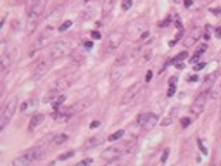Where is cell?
Returning a JSON list of instances; mask_svg holds the SVG:
<instances>
[{
  "instance_id": "cell-40",
  "label": "cell",
  "mask_w": 221,
  "mask_h": 166,
  "mask_svg": "<svg viewBox=\"0 0 221 166\" xmlns=\"http://www.w3.org/2000/svg\"><path fill=\"white\" fill-rule=\"evenodd\" d=\"M150 78H152V71H149V73L145 74V80H147V81H150Z\"/></svg>"
},
{
  "instance_id": "cell-32",
  "label": "cell",
  "mask_w": 221,
  "mask_h": 166,
  "mask_svg": "<svg viewBox=\"0 0 221 166\" xmlns=\"http://www.w3.org/2000/svg\"><path fill=\"white\" fill-rule=\"evenodd\" d=\"M83 47H85V49H92L93 43L90 42V40H83Z\"/></svg>"
},
{
  "instance_id": "cell-3",
  "label": "cell",
  "mask_w": 221,
  "mask_h": 166,
  "mask_svg": "<svg viewBox=\"0 0 221 166\" xmlns=\"http://www.w3.org/2000/svg\"><path fill=\"white\" fill-rule=\"evenodd\" d=\"M16 107H18V97L14 95V97H11V99L5 102V106H4V109H2L0 130H4L7 125H9V121L12 119V116H14V112H16Z\"/></svg>"
},
{
  "instance_id": "cell-20",
  "label": "cell",
  "mask_w": 221,
  "mask_h": 166,
  "mask_svg": "<svg viewBox=\"0 0 221 166\" xmlns=\"http://www.w3.org/2000/svg\"><path fill=\"white\" fill-rule=\"evenodd\" d=\"M211 90V95H213V99H218L221 95V83H216L213 88H209Z\"/></svg>"
},
{
  "instance_id": "cell-12",
  "label": "cell",
  "mask_w": 221,
  "mask_h": 166,
  "mask_svg": "<svg viewBox=\"0 0 221 166\" xmlns=\"http://www.w3.org/2000/svg\"><path fill=\"white\" fill-rule=\"evenodd\" d=\"M119 156H121V150H119V149H116V147L106 149V150L102 152V159H104V161H107V163H110V161H116Z\"/></svg>"
},
{
  "instance_id": "cell-4",
  "label": "cell",
  "mask_w": 221,
  "mask_h": 166,
  "mask_svg": "<svg viewBox=\"0 0 221 166\" xmlns=\"http://www.w3.org/2000/svg\"><path fill=\"white\" fill-rule=\"evenodd\" d=\"M211 95V90L207 92V90H204L201 92L197 97H195V100L192 102V106H190V112L192 114H195V116H199L201 112L204 111V106H206V102H207V97Z\"/></svg>"
},
{
  "instance_id": "cell-22",
  "label": "cell",
  "mask_w": 221,
  "mask_h": 166,
  "mask_svg": "<svg viewBox=\"0 0 221 166\" xmlns=\"http://www.w3.org/2000/svg\"><path fill=\"white\" fill-rule=\"evenodd\" d=\"M74 156V150H68V152H62L59 158H57V161H66V159H69V158H73Z\"/></svg>"
},
{
  "instance_id": "cell-39",
  "label": "cell",
  "mask_w": 221,
  "mask_h": 166,
  "mask_svg": "<svg viewBox=\"0 0 221 166\" xmlns=\"http://www.w3.org/2000/svg\"><path fill=\"white\" fill-rule=\"evenodd\" d=\"M92 163V159H83V161H80V166H85V165H90Z\"/></svg>"
},
{
  "instance_id": "cell-8",
  "label": "cell",
  "mask_w": 221,
  "mask_h": 166,
  "mask_svg": "<svg viewBox=\"0 0 221 166\" xmlns=\"http://www.w3.org/2000/svg\"><path fill=\"white\" fill-rule=\"evenodd\" d=\"M125 73H126V64H114V68L110 71V83L116 85L125 76Z\"/></svg>"
},
{
  "instance_id": "cell-13",
  "label": "cell",
  "mask_w": 221,
  "mask_h": 166,
  "mask_svg": "<svg viewBox=\"0 0 221 166\" xmlns=\"http://www.w3.org/2000/svg\"><path fill=\"white\" fill-rule=\"evenodd\" d=\"M71 59H73L76 64H83V62H85V50H83L81 47L71 50Z\"/></svg>"
},
{
  "instance_id": "cell-1",
  "label": "cell",
  "mask_w": 221,
  "mask_h": 166,
  "mask_svg": "<svg viewBox=\"0 0 221 166\" xmlns=\"http://www.w3.org/2000/svg\"><path fill=\"white\" fill-rule=\"evenodd\" d=\"M43 9H45V0H33L28 11V21H26V30L28 33H33L35 28L38 26L40 19L43 16Z\"/></svg>"
},
{
  "instance_id": "cell-25",
  "label": "cell",
  "mask_w": 221,
  "mask_h": 166,
  "mask_svg": "<svg viewBox=\"0 0 221 166\" xmlns=\"http://www.w3.org/2000/svg\"><path fill=\"white\" fill-rule=\"evenodd\" d=\"M187 52H182V54H178V57H175V59H173V61H171V62H175V64H178V62H180V61H185V59H187Z\"/></svg>"
},
{
  "instance_id": "cell-9",
  "label": "cell",
  "mask_w": 221,
  "mask_h": 166,
  "mask_svg": "<svg viewBox=\"0 0 221 166\" xmlns=\"http://www.w3.org/2000/svg\"><path fill=\"white\" fill-rule=\"evenodd\" d=\"M52 61H54L52 57H49V59H42L37 66H35V76H43V74L49 71V68H50Z\"/></svg>"
},
{
  "instance_id": "cell-28",
  "label": "cell",
  "mask_w": 221,
  "mask_h": 166,
  "mask_svg": "<svg viewBox=\"0 0 221 166\" xmlns=\"http://www.w3.org/2000/svg\"><path fill=\"white\" fill-rule=\"evenodd\" d=\"M131 5H133V2L131 0H123V11H128V9H131Z\"/></svg>"
},
{
  "instance_id": "cell-6",
  "label": "cell",
  "mask_w": 221,
  "mask_h": 166,
  "mask_svg": "<svg viewBox=\"0 0 221 166\" xmlns=\"http://www.w3.org/2000/svg\"><path fill=\"white\" fill-rule=\"evenodd\" d=\"M123 38H125V33H123L121 30H116V31H112V33L109 35V38H107V47H106V52H110V50L118 49V47L121 45Z\"/></svg>"
},
{
  "instance_id": "cell-11",
  "label": "cell",
  "mask_w": 221,
  "mask_h": 166,
  "mask_svg": "<svg viewBox=\"0 0 221 166\" xmlns=\"http://www.w3.org/2000/svg\"><path fill=\"white\" fill-rule=\"evenodd\" d=\"M69 83H71V78H68V76H64V78H59L57 81H54V85L50 87V92H62V90H66L68 87H69Z\"/></svg>"
},
{
  "instance_id": "cell-29",
  "label": "cell",
  "mask_w": 221,
  "mask_h": 166,
  "mask_svg": "<svg viewBox=\"0 0 221 166\" xmlns=\"http://www.w3.org/2000/svg\"><path fill=\"white\" fill-rule=\"evenodd\" d=\"M197 146H199V149H201V152H202L204 156H206V154H209V152H207V149H206V146L202 144V140H197Z\"/></svg>"
},
{
  "instance_id": "cell-46",
  "label": "cell",
  "mask_w": 221,
  "mask_h": 166,
  "mask_svg": "<svg viewBox=\"0 0 221 166\" xmlns=\"http://www.w3.org/2000/svg\"><path fill=\"white\" fill-rule=\"evenodd\" d=\"M80 2H88V0H80Z\"/></svg>"
},
{
  "instance_id": "cell-35",
  "label": "cell",
  "mask_w": 221,
  "mask_h": 166,
  "mask_svg": "<svg viewBox=\"0 0 221 166\" xmlns=\"http://www.w3.org/2000/svg\"><path fill=\"white\" fill-rule=\"evenodd\" d=\"M206 49H207V45H201V47H199V49H197V52H195V54H202V52H206Z\"/></svg>"
},
{
  "instance_id": "cell-23",
  "label": "cell",
  "mask_w": 221,
  "mask_h": 166,
  "mask_svg": "<svg viewBox=\"0 0 221 166\" xmlns=\"http://www.w3.org/2000/svg\"><path fill=\"white\" fill-rule=\"evenodd\" d=\"M112 7H114V2H112V0H106V4H104V16L109 14Z\"/></svg>"
},
{
  "instance_id": "cell-45",
  "label": "cell",
  "mask_w": 221,
  "mask_h": 166,
  "mask_svg": "<svg viewBox=\"0 0 221 166\" xmlns=\"http://www.w3.org/2000/svg\"><path fill=\"white\" fill-rule=\"evenodd\" d=\"M216 37H221V28H218V30H216Z\"/></svg>"
},
{
  "instance_id": "cell-18",
  "label": "cell",
  "mask_w": 221,
  "mask_h": 166,
  "mask_svg": "<svg viewBox=\"0 0 221 166\" xmlns=\"http://www.w3.org/2000/svg\"><path fill=\"white\" fill-rule=\"evenodd\" d=\"M68 133H59V135H55L54 137V144L55 146H61V144H64V142H68Z\"/></svg>"
},
{
  "instance_id": "cell-30",
  "label": "cell",
  "mask_w": 221,
  "mask_h": 166,
  "mask_svg": "<svg viewBox=\"0 0 221 166\" xmlns=\"http://www.w3.org/2000/svg\"><path fill=\"white\" fill-rule=\"evenodd\" d=\"M173 116H175V111L171 112V116H169V118H166V119L163 121V123H161V125H163V126H168V125H171V121H173Z\"/></svg>"
},
{
  "instance_id": "cell-7",
  "label": "cell",
  "mask_w": 221,
  "mask_h": 166,
  "mask_svg": "<svg viewBox=\"0 0 221 166\" xmlns=\"http://www.w3.org/2000/svg\"><path fill=\"white\" fill-rule=\"evenodd\" d=\"M140 93V83H135V85H131L128 90L125 92V95H123V99H121V106H126V104H130L137 95Z\"/></svg>"
},
{
  "instance_id": "cell-2",
  "label": "cell",
  "mask_w": 221,
  "mask_h": 166,
  "mask_svg": "<svg viewBox=\"0 0 221 166\" xmlns=\"http://www.w3.org/2000/svg\"><path fill=\"white\" fill-rule=\"evenodd\" d=\"M43 156H45V149L43 147L30 149V150L23 152L21 156L14 158L12 165H19V166L21 165H30V163H33V161H40V159H43Z\"/></svg>"
},
{
  "instance_id": "cell-16",
  "label": "cell",
  "mask_w": 221,
  "mask_h": 166,
  "mask_svg": "<svg viewBox=\"0 0 221 166\" xmlns=\"http://www.w3.org/2000/svg\"><path fill=\"white\" fill-rule=\"evenodd\" d=\"M123 149L126 150V152H135V149H137V140L135 138H130L128 142H125V146H123Z\"/></svg>"
},
{
  "instance_id": "cell-24",
  "label": "cell",
  "mask_w": 221,
  "mask_h": 166,
  "mask_svg": "<svg viewBox=\"0 0 221 166\" xmlns=\"http://www.w3.org/2000/svg\"><path fill=\"white\" fill-rule=\"evenodd\" d=\"M66 100V97L64 95H59V97H55L54 99V107H61V104Z\"/></svg>"
},
{
  "instance_id": "cell-43",
  "label": "cell",
  "mask_w": 221,
  "mask_h": 166,
  "mask_svg": "<svg viewBox=\"0 0 221 166\" xmlns=\"http://www.w3.org/2000/svg\"><path fill=\"white\" fill-rule=\"evenodd\" d=\"M99 125H100V123H99V121H93L92 125H90V126H92V128H97V126H99Z\"/></svg>"
},
{
  "instance_id": "cell-14",
  "label": "cell",
  "mask_w": 221,
  "mask_h": 166,
  "mask_svg": "<svg viewBox=\"0 0 221 166\" xmlns=\"http://www.w3.org/2000/svg\"><path fill=\"white\" fill-rule=\"evenodd\" d=\"M43 119H45V116H43V114H40V112L35 114V116L31 118V121H30V128H28V130H31V131H33L35 128H38V126L43 123Z\"/></svg>"
},
{
  "instance_id": "cell-5",
  "label": "cell",
  "mask_w": 221,
  "mask_h": 166,
  "mask_svg": "<svg viewBox=\"0 0 221 166\" xmlns=\"http://www.w3.org/2000/svg\"><path fill=\"white\" fill-rule=\"evenodd\" d=\"M68 52H69V43H68V40H57L54 45H52V49H50V57L55 61V59L64 57Z\"/></svg>"
},
{
  "instance_id": "cell-37",
  "label": "cell",
  "mask_w": 221,
  "mask_h": 166,
  "mask_svg": "<svg viewBox=\"0 0 221 166\" xmlns=\"http://www.w3.org/2000/svg\"><path fill=\"white\" fill-rule=\"evenodd\" d=\"M199 59H201V55H199V54H194V57L190 59V62H192V64H195V62H197Z\"/></svg>"
},
{
  "instance_id": "cell-33",
  "label": "cell",
  "mask_w": 221,
  "mask_h": 166,
  "mask_svg": "<svg viewBox=\"0 0 221 166\" xmlns=\"http://www.w3.org/2000/svg\"><path fill=\"white\" fill-rule=\"evenodd\" d=\"M188 125H190V118H183V119H182V126H183V128H187Z\"/></svg>"
},
{
  "instance_id": "cell-38",
  "label": "cell",
  "mask_w": 221,
  "mask_h": 166,
  "mask_svg": "<svg viewBox=\"0 0 221 166\" xmlns=\"http://www.w3.org/2000/svg\"><path fill=\"white\" fill-rule=\"evenodd\" d=\"M92 38L93 40H100V33L99 31H92Z\"/></svg>"
},
{
  "instance_id": "cell-42",
  "label": "cell",
  "mask_w": 221,
  "mask_h": 166,
  "mask_svg": "<svg viewBox=\"0 0 221 166\" xmlns=\"http://www.w3.org/2000/svg\"><path fill=\"white\" fill-rule=\"evenodd\" d=\"M185 7H192V0H185Z\"/></svg>"
},
{
  "instance_id": "cell-21",
  "label": "cell",
  "mask_w": 221,
  "mask_h": 166,
  "mask_svg": "<svg viewBox=\"0 0 221 166\" xmlns=\"http://www.w3.org/2000/svg\"><path fill=\"white\" fill-rule=\"evenodd\" d=\"M123 135H125V131H123V130H118V131L110 133V135H109V138H107V140H110V142H112V140H119V138H121Z\"/></svg>"
},
{
  "instance_id": "cell-19",
  "label": "cell",
  "mask_w": 221,
  "mask_h": 166,
  "mask_svg": "<svg viewBox=\"0 0 221 166\" xmlns=\"http://www.w3.org/2000/svg\"><path fill=\"white\" fill-rule=\"evenodd\" d=\"M197 37H199V30H195V31H194V33H192L190 37H188L187 40H185V45H187V47L194 45V43H195V40H197Z\"/></svg>"
},
{
  "instance_id": "cell-41",
  "label": "cell",
  "mask_w": 221,
  "mask_h": 166,
  "mask_svg": "<svg viewBox=\"0 0 221 166\" xmlns=\"http://www.w3.org/2000/svg\"><path fill=\"white\" fill-rule=\"evenodd\" d=\"M202 68H204V62H199V64L195 66V69H197V71H199V69H202Z\"/></svg>"
},
{
  "instance_id": "cell-15",
  "label": "cell",
  "mask_w": 221,
  "mask_h": 166,
  "mask_svg": "<svg viewBox=\"0 0 221 166\" xmlns=\"http://www.w3.org/2000/svg\"><path fill=\"white\" fill-rule=\"evenodd\" d=\"M104 142V138H100V137H92L90 140H87L85 144H83V147L85 149H92V147H97V146H100Z\"/></svg>"
},
{
  "instance_id": "cell-31",
  "label": "cell",
  "mask_w": 221,
  "mask_h": 166,
  "mask_svg": "<svg viewBox=\"0 0 221 166\" xmlns=\"http://www.w3.org/2000/svg\"><path fill=\"white\" fill-rule=\"evenodd\" d=\"M33 104H35V102H30V100H28V102H24V104L21 106V111H26V109H28V107H31Z\"/></svg>"
},
{
  "instance_id": "cell-17",
  "label": "cell",
  "mask_w": 221,
  "mask_h": 166,
  "mask_svg": "<svg viewBox=\"0 0 221 166\" xmlns=\"http://www.w3.org/2000/svg\"><path fill=\"white\" fill-rule=\"evenodd\" d=\"M11 62H12L11 54H9V52H4V54H2V69H7V68L11 66Z\"/></svg>"
},
{
  "instance_id": "cell-34",
  "label": "cell",
  "mask_w": 221,
  "mask_h": 166,
  "mask_svg": "<svg viewBox=\"0 0 221 166\" xmlns=\"http://www.w3.org/2000/svg\"><path fill=\"white\" fill-rule=\"evenodd\" d=\"M168 156H169V149H164V152H163V158H161V161H163V163L168 159Z\"/></svg>"
},
{
  "instance_id": "cell-10",
  "label": "cell",
  "mask_w": 221,
  "mask_h": 166,
  "mask_svg": "<svg viewBox=\"0 0 221 166\" xmlns=\"http://www.w3.org/2000/svg\"><path fill=\"white\" fill-rule=\"evenodd\" d=\"M156 121H157V116H156V114H152V112H144V114H140V116L137 118V123H138L140 126L154 125Z\"/></svg>"
},
{
  "instance_id": "cell-27",
  "label": "cell",
  "mask_w": 221,
  "mask_h": 166,
  "mask_svg": "<svg viewBox=\"0 0 221 166\" xmlns=\"http://www.w3.org/2000/svg\"><path fill=\"white\" fill-rule=\"evenodd\" d=\"M176 92V83H169V90H168V97H173Z\"/></svg>"
},
{
  "instance_id": "cell-36",
  "label": "cell",
  "mask_w": 221,
  "mask_h": 166,
  "mask_svg": "<svg viewBox=\"0 0 221 166\" xmlns=\"http://www.w3.org/2000/svg\"><path fill=\"white\" fill-rule=\"evenodd\" d=\"M188 81H192V83L195 81V83H197V81H199V76H197V74H192V76H188Z\"/></svg>"
},
{
  "instance_id": "cell-26",
  "label": "cell",
  "mask_w": 221,
  "mask_h": 166,
  "mask_svg": "<svg viewBox=\"0 0 221 166\" xmlns=\"http://www.w3.org/2000/svg\"><path fill=\"white\" fill-rule=\"evenodd\" d=\"M71 28V21H64L61 26H59V31H68Z\"/></svg>"
},
{
  "instance_id": "cell-44",
  "label": "cell",
  "mask_w": 221,
  "mask_h": 166,
  "mask_svg": "<svg viewBox=\"0 0 221 166\" xmlns=\"http://www.w3.org/2000/svg\"><path fill=\"white\" fill-rule=\"evenodd\" d=\"M144 59H145V61H149V59H150V50H149V52H145V57H144Z\"/></svg>"
}]
</instances>
